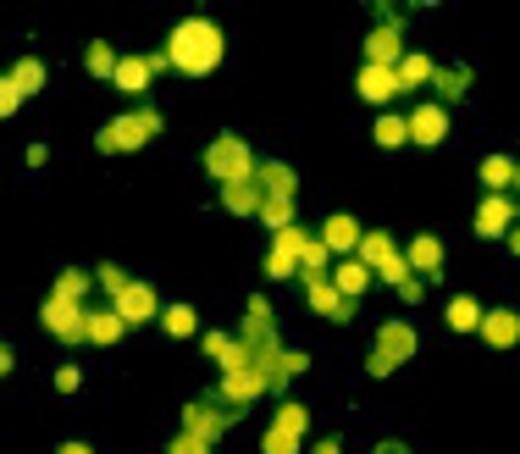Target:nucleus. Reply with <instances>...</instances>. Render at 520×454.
<instances>
[{"label":"nucleus","instance_id":"obj_1","mask_svg":"<svg viewBox=\"0 0 520 454\" xmlns=\"http://www.w3.org/2000/svg\"><path fill=\"white\" fill-rule=\"evenodd\" d=\"M222 56H227V34L211 17H183V23L166 34V61H172V72H183V78H211V72L222 67Z\"/></svg>","mask_w":520,"mask_h":454},{"label":"nucleus","instance_id":"obj_2","mask_svg":"<svg viewBox=\"0 0 520 454\" xmlns=\"http://www.w3.org/2000/svg\"><path fill=\"white\" fill-rule=\"evenodd\" d=\"M166 117L150 106V100H139L133 111H122L117 122H106V128L95 133V150L100 156H133V150H144L150 139H161Z\"/></svg>","mask_w":520,"mask_h":454},{"label":"nucleus","instance_id":"obj_3","mask_svg":"<svg viewBox=\"0 0 520 454\" xmlns=\"http://www.w3.org/2000/svg\"><path fill=\"white\" fill-rule=\"evenodd\" d=\"M255 167H260L255 150H249L238 133H216V139L205 144V172H211L222 189H227V183H249V178H255Z\"/></svg>","mask_w":520,"mask_h":454},{"label":"nucleus","instance_id":"obj_4","mask_svg":"<svg viewBox=\"0 0 520 454\" xmlns=\"http://www.w3.org/2000/svg\"><path fill=\"white\" fill-rule=\"evenodd\" d=\"M39 322H45V333L61 338V344H89V311H83L78 299L50 294L45 305H39Z\"/></svg>","mask_w":520,"mask_h":454},{"label":"nucleus","instance_id":"obj_5","mask_svg":"<svg viewBox=\"0 0 520 454\" xmlns=\"http://www.w3.org/2000/svg\"><path fill=\"white\" fill-rule=\"evenodd\" d=\"M360 261H366L382 283H393V288H399L404 277H415L410 261H404V250L393 244V233H366V244H360Z\"/></svg>","mask_w":520,"mask_h":454},{"label":"nucleus","instance_id":"obj_6","mask_svg":"<svg viewBox=\"0 0 520 454\" xmlns=\"http://www.w3.org/2000/svg\"><path fill=\"white\" fill-rule=\"evenodd\" d=\"M111 311H117V316H122V322H128V327L161 322V294H155L150 283H139V277H133V283L122 288L117 299H111Z\"/></svg>","mask_w":520,"mask_h":454},{"label":"nucleus","instance_id":"obj_7","mask_svg":"<svg viewBox=\"0 0 520 454\" xmlns=\"http://www.w3.org/2000/svg\"><path fill=\"white\" fill-rule=\"evenodd\" d=\"M266 394H277L266 371H222V383H216V405H255Z\"/></svg>","mask_w":520,"mask_h":454},{"label":"nucleus","instance_id":"obj_8","mask_svg":"<svg viewBox=\"0 0 520 454\" xmlns=\"http://www.w3.org/2000/svg\"><path fill=\"white\" fill-rule=\"evenodd\" d=\"M404 56H410L404 50V17H388L366 34V67H399Z\"/></svg>","mask_w":520,"mask_h":454},{"label":"nucleus","instance_id":"obj_9","mask_svg":"<svg viewBox=\"0 0 520 454\" xmlns=\"http://www.w3.org/2000/svg\"><path fill=\"white\" fill-rule=\"evenodd\" d=\"M443 139H449V106H438V100H421V106L410 111V144H421V150H438Z\"/></svg>","mask_w":520,"mask_h":454},{"label":"nucleus","instance_id":"obj_10","mask_svg":"<svg viewBox=\"0 0 520 454\" xmlns=\"http://www.w3.org/2000/svg\"><path fill=\"white\" fill-rule=\"evenodd\" d=\"M238 421V410H211V399H194L189 410H183V432H194V438L205 443H222V432Z\"/></svg>","mask_w":520,"mask_h":454},{"label":"nucleus","instance_id":"obj_11","mask_svg":"<svg viewBox=\"0 0 520 454\" xmlns=\"http://www.w3.org/2000/svg\"><path fill=\"white\" fill-rule=\"evenodd\" d=\"M321 239H327V250L338 255V261H349V255H360V244H366V227L349 211H332L327 222H321Z\"/></svg>","mask_w":520,"mask_h":454},{"label":"nucleus","instance_id":"obj_12","mask_svg":"<svg viewBox=\"0 0 520 454\" xmlns=\"http://www.w3.org/2000/svg\"><path fill=\"white\" fill-rule=\"evenodd\" d=\"M509 227H515V200L509 194H482V205H476V239H504Z\"/></svg>","mask_w":520,"mask_h":454},{"label":"nucleus","instance_id":"obj_13","mask_svg":"<svg viewBox=\"0 0 520 454\" xmlns=\"http://www.w3.org/2000/svg\"><path fill=\"white\" fill-rule=\"evenodd\" d=\"M355 89H360V100H371V106H382V111H388V100H399V95H404L399 67H360Z\"/></svg>","mask_w":520,"mask_h":454},{"label":"nucleus","instance_id":"obj_14","mask_svg":"<svg viewBox=\"0 0 520 454\" xmlns=\"http://www.w3.org/2000/svg\"><path fill=\"white\" fill-rule=\"evenodd\" d=\"M377 355H388L393 366H404V360H415V349H421V338H415V327L410 322H382L377 327Z\"/></svg>","mask_w":520,"mask_h":454},{"label":"nucleus","instance_id":"obj_15","mask_svg":"<svg viewBox=\"0 0 520 454\" xmlns=\"http://www.w3.org/2000/svg\"><path fill=\"white\" fill-rule=\"evenodd\" d=\"M482 338L487 349H515L520 344V311H509V305H493V311L482 316Z\"/></svg>","mask_w":520,"mask_h":454},{"label":"nucleus","instance_id":"obj_16","mask_svg":"<svg viewBox=\"0 0 520 454\" xmlns=\"http://www.w3.org/2000/svg\"><path fill=\"white\" fill-rule=\"evenodd\" d=\"M255 189L266 194V200H294V194H299V172L288 167V161H260V167H255Z\"/></svg>","mask_w":520,"mask_h":454},{"label":"nucleus","instance_id":"obj_17","mask_svg":"<svg viewBox=\"0 0 520 454\" xmlns=\"http://www.w3.org/2000/svg\"><path fill=\"white\" fill-rule=\"evenodd\" d=\"M404 261H410V272H415V277H432V283H438V272H443V261H449V250H443L438 233H421V239H410Z\"/></svg>","mask_w":520,"mask_h":454},{"label":"nucleus","instance_id":"obj_18","mask_svg":"<svg viewBox=\"0 0 520 454\" xmlns=\"http://www.w3.org/2000/svg\"><path fill=\"white\" fill-rule=\"evenodd\" d=\"M305 305L316 316H338V305H343V294H338V283H332V272H305Z\"/></svg>","mask_w":520,"mask_h":454},{"label":"nucleus","instance_id":"obj_19","mask_svg":"<svg viewBox=\"0 0 520 454\" xmlns=\"http://www.w3.org/2000/svg\"><path fill=\"white\" fill-rule=\"evenodd\" d=\"M332 283H338V294H343V299H360L371 283H377V272H371V266L360 261V255H349V261L332 266Z\"/></svg>","mask_w":520,"mask_h":454},{"label":"nucleus","instance_id":"obj_20","mask_svg":"<svg viewBox=\"0 0 520 454\" xmlns=\"http://www.w3.org/2000/svg\"><path fill=\"white\" fill-rule=\"evenodd\" d=\"M482 316H487V305H476L471 294H454L449 311H443V322H449L454 333H482Z\"/></svg>","mask_w":520,"mask_h":454},{"label":"nucleus","instance_id":"obj_21","mask_svg":"<svg viewBox=\"0 0 520 454\" xmlns=\"http://www.w3.org/2000/svg\"><path fill=\"white\" fill-rule=\"evenodd\" d=\"M150 78H155L150 56H122V67H117V78H111V84H117L122 95H144V89H150Z\"/></svg>","mask_w":520,"mask_h":454},{"label":"nucleus","instance_id":"obj_22","mask_svg":"<svg viewBox=\"0 0 520 454\" xmlns=\"http://www.w3.org/2000/svg\"><path fill=\"white\" fill-rule=\"evenodd\" d=\"M371 139H377L382 150H404V144H410V117H399V111H377Z\"/></svg>","mask_w":520,"mask_h":454},{"label":"nucleus","instance_id":"obj_23","mask_svg":"<svg viewBox=\"0 0 520 454\" xmlns=\"http://www.w3.org/2000/svg\"><path fill=\"white\" fill-rule=\"evenodd\" d=\"M260 200H266V194L255 189V178H249V183H227V189H222V211H233V216H260Z\"/></svg>","mask_w":520,"mask_h":454},{"label":"nucleus","instance_id":"obj_24","mask_svg":"<svg viewBox=\"0 0 520 454\" xmlns=\"http://www.w3.org/2000/svg\"><path fill=\"white\" fill-rule=\"evenodd\" d=\"M122 333H133L128 322H122L117 311H89V344H100V349H111Z\"/></svg>","mask_w":520,"mask_h":454},{"label":"nucleus","instance_id":"obj_25","mask_svg":"<svg viewBox=\"0 0 520 454\" xmlns=\"http://www.w3.org/2000/svg\"><path fill=\"white\" fill-rule=\"evenodd\" d=\"M515 167L520 161H509V156H487L482 161V189L487 194H509L515 189Z\"/></svg>","mask_w":520,"mask_h":454},{"label":"nucleus","instance_id":"obj_26","mask_svg":"<svg viewBox=\"0 0 520 454\" xmlns=\"http://www.w3.org/2000/svg\"><path fill=\"white\" fill-rule=\"evenodd\" d=\"M83 67H89V78H117L122 56L106 45V39H89V50H83Z\"/></svg>","mask_w":520,"mask_h":454},{"label":"nucleus","instance_id":"obj_27","mask_svg":"<svg viewBox=\"0 0 520 454\" xmlns=\"http://www.w3.org/2000/svg\"><path fill=\"white\" fill-rule=\"evenodd\" d=\"M432 78H438V61H432V56H404V61H399V84H404V95H410V89H426Z\"/></svg>","mask_w":520,"mask_h":454},{"label":"nucleus","instance_id":"obj_28","mask_svg":"<svg viewBox=\"0 0 520 454\" xmlns=\"http://www.w3.org/2000/svg\"><path fill=\"white\" fill-rule=\"evenodd\" d=\"M161 327H166V338H194L200 333V316H194V305L178 299V305H166L161 311Z\"/></svg>","mask_w":520,"mask_h":454},{"label":"nucleus","instance_id":"obj_29","mask_svg":"<svg viewBox=\"0 0 520 454\" xmlns=\"http://www.w3.org/2000/svg\"><path fill=\"white\" fill-rule=\"evenodd\" d=\"M12 78H17V89H23V95H39V89L50 84V67H45L39 56H23V61L12 67Z\"/></svg>","mask_w":520,"mask_h":454},{"label":"nucleus","instance_id":"obj_30","mask_svg":"<svg viewBox=\"0 0 520 454\" xmlns=\"http://www.w3.org/2000/svg\"><path fill=\"white\" fill-rule=\"evenodd\" d=\"M432 89H438V106H443V100H460L465 89H471V67H438Z\"/></svg>","mask_w":520,"mask_h":454},{"label":"nucleus","instance_id":"obj_31","mask_svg":"<svg viewBox=\"0 0 520 454\" xmlns=\"http://www.w3.org/2000/svg\"><path fill=\"white\" fill-rule=\"evenodd\" d=\"M305 449V432H294V427H266V438H260V454H299Z\"/></svg>","mask_w":520,"mask_h":454},{"label":"nucleus","instance_id":"obj_32","mask_svg":"<svg viewBox=\"0 0 520 454\" xmlns=\"http://www.w3.org/2000/svg\"><path fill=\"white\" fill-rule=\"evenodd\" d=\"M260 272L272 277V283H294V277L305 272V266H299L294 255H283V250H266V266H260Z\"/></svg>","mask_w":520,"mask_h":454},{"label":"nucleus","instance_id":"obj_33","mask_svg":"<svg viewBox=\"0 0 520 454\" xmlns=\"http://www.w3.org/2000/svg\"><path fill=\"white\" fill-rule=\"evenodd\" d=\"M327 261H332L327 239H321V233H305V250H299V266H305V272H327Z\"/></svg>","mask_w":520,"mask_h":454},{"label":"nucleus","instance_id":"obj_34","mask_svg":"<svg viewBox=\"0 0 520 454\" xmlns=\"http://www.w3.org/2000/svg\"><path fill=\"white\" fill-rule=\"evenodd\" d=\"M89 283H95V277H89V272H78V266H67V272L56 277V299H78V305H83V294H89Z\"/></svg>","mask_w":520,"mask_h":454},{"label":"nucleus","instance_id":"obj_35","mask_svg":"<svg viewBox=\"0 0 520 454\" xmlns=\"http://www.w3.org/2000/svg\"><path fill=\"white\" fill-rule=\"evenodd\" d=\"M272 421H277V427H294V432H310V410L299 405V399H283Z\"/></svg>","mask_w":520,"mask_h":454},{"label":"nucleus","instance_id":"obj_36","mask_svg":"<svg viewBox=\"0 0 520 454\" xmlns=\"http://www.w3.org/2000/svg\"><path fill=\"white\" fill-rule=\"evenodd\" d=\"M260 222L272 227V233H277V227H288V222H294V200H260Z\"/></svg>","mask_w":520,"mask_h":454},{"label":"nucleus","instance_id":"obj_37","mask_svg":"<svg viewBox=\"0 0 520 454\" xmlns=\"http://www.w3.org/2000/svg\"><path fill=\"white\" fill-rule=\"evenodd\" d=\"M200 349H205V360H216V366H227V355L238 349V338H227V333H205L200 338Z\"/></svg>","mask_w":520,"mask_h":454},{"label":"nucleus","instance_id":"obj_38","mask_svg":"<svg viewBox=\"0 0 520 454\" xmlns=\"http://www.w3.org/2000/svg\"><path fill=\"white\" fill-rule=\"evenodd\" d=\"M23 89H17V78L12 72H6V78H0V117H17V111H23Z\"/></svg>","mask_w":520,"mask_h":454},{"label":"nucleus","instance_id":"obj_39","mask_svg":"<svg viewBox=\"0 0 520 454\" xmlns=\"http://www.w3.org/2000/svg\"><path fill=\"white\" fill-rule=\"evenodd\" d=\"M95 277H100V288H106V294H111V299H117V294H122V288H128V283H133V277H128V272H122V266H117V261H106V266H100V272H95Z\"/></svg>","mask_w":520,"mask_h":454},{"label":"nucleus","instance_id":"obj_40","mask_svg":"<svg viewBox=\"0 0 520 454\" xmlns=\"http://www.w3.org/2000/svg\"><path fill=\"white\" fill-rule=\"evenodd\" d=\"M216 443H205V438H194V432H178V438L166 443V454H211Z\"/></svg>","mask_w":520,"mask_h":454},{"label":"nucleus","instance_id":"obj_41","mask_svg":"<svg viewBox=\"0 0 520 454\" xmlns=\"http://www.w3.org/2000/svg\"><path fill=\"white\" fill-rule=\"evenodd\" d=\"M83 388V366H56V394H78Z\"/></svg>","mask_w":520,"mask_h":454},{"label":"nucleus","instance_id":"obj_42","mask_svg":"<svg viewBox=\"0 0 520 454\" xmlns=\"http://www.w3.org/2000/svg\"><path fill=\"white\" fill-rule=\"evenodd\" d=\"M399 299H404V305H421V299H426V277H404Z\"/></svg>","mask_w":520,"mask_h":454},{"label":"nucleus","instance_id":"obj_43","mask_svg":"<svg viewBox=\"0 0 520 454\" xmlns=\"http://www.w3.org/2000/svg\"><path fill=\"white\" fill-rule=\"evenodd\" d=\"M283 371H288V377H305L310 355H305V349H283Z\"/></svg>","mask_w":520,"mask_h":454},{"label":"nucleus","instance_id":"obj_44","mask_svg":"<svg viewBox=\"0 0 520 454\" xmlns=\"http://www.w3.org/2000/svg\"><path fill=\"white\" fill-rule=\"evenodd\" d=\"M366 371H371V377H393L399 366H393L388 355H377V349H371V355H366Z\"/></svg>","mask_w":520,"mask_h":454},{"label":"nucleus","instance_id":"obj_45","mask_svg":"<svg viewBox=\"0 0 520 454\" xmlns=\"http://www.w3.org/2000/svg\"><path fill=\"white\" fill-rule=\"evenodd\" d=\"M371 454H410V443H404V438H382Z\"/></svg>","mask_w":520,"mask_h":454},{"label":"nucleus","instance_id":"obj_46","mask_svg":"<svg viewBox=\"0 0 520 454\" xmlns=\"http://www.w3.org/2000/svg\"><path fill=\"white\" fill-rule=\"evenodd\" d=\"M45 161H50V150H45V144H28V167L39 172V167H45Z\"/></svg>","mask_w":520,"mask_h":454},{"label":"nucleus","instance_id":"obj_47","mask_svg":"<svg viewBox=\"0 0 520 454\" xmlns=\"http://www.w3.org/2000/svg\"><path fill=\"white\" fill-rule=\"evenodd\" d=\"M56 454H95V449H89V443H83V438H67V443H61Z\"/></svg>","mask_w":520,"mask_h":454},{"label":"nucleus","instance_id":"obj_48","mask_svg":"<svg viewBox=\"0 0 520 454\" xmlns=\"http://www.w3.org/2000/svg\"><path fill=\"white\" fill-rule=\"evenodd\" d=\"M310 454H343V443H338V438H321V443H316V449H310Z\"/></svg>","mask_w":520,"mask_h":454},{"label":"nucleus","instance_id":"obj_49","mask_svg":"<svg viewBox=\"0 0 520 454\" xmlns=\"http://www.w3.org/2000/svg\"><path fill=\"white\" fill-rule=\"evenodd\" d=\"M504 244H509V250L520 255V222H515V227H509V233H504Z\"/></svg>","mask_w":520,"mask_h":454},{"label":"nucleus","instance_id":"obj_50","mask_svg":"<svg viewBox=\"0 0 520 454\" xmlns=\"http://www.w3.org/2000/svg\"><path fill=\"white\" fill-rule=\"evenodd\" d=\"M515 189H520V167H515Z\"/></svg>","mask_w":520,"mask_h":454}]
</instances>
